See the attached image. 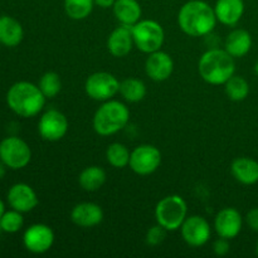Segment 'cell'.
<instances>
[{
  "label": "cell",
  "instance_id": "1",
  "mask_svg": "<svg viewBox=\"0 0 258 258\" xmlns=\"http://www.w3.org/2000/svg\"><path fill=\"white\" fill-rule=\"evenodd\" d=\"M214 8L203 0H190L180 8L178 24L190 37H204L213 32L217 24Z\"/></svg>",
  "mask_w": 258,
  "mask_h": 258
},
{
  "label": "cell",
  "instance_id": "2",
  "mask_svg": "<svg viewBox=\"0 0 258 258\" xmlns=\"http://www.w3.org/2000/svg\"><path fill=\"white\" fill-rule=\"evenodd\" d=\"M45 100L39 87L28 81L14 83L7 92V103L10 110L24 118L37 116L44 107Z\"/></svg>",
  "mask_w": 258,
  "mask_h": 258
},
{
  "label": "cell",
  "instance_id": "3",
  "mask_svg": "<svg viewBox=\"0 0 258 258\" xmlns=\"http://www.w3.org/2000/svg\"><path fill=\"white\" fill-rule=\"evenodd\" d=\"M201 77L209 85H224L236 72L234 58L226 49L212 48L203 53L198 63Z\"/></svg>",
  "mask_w": 258,
  "mask_h": 258
},
{
  "label": "cell",
  "instance_id": "4",
  "mask_svg": "<svg viewBox=\"0 0 258 258\" xmlns=\"http://www.w3.org/2000/svg\"><path fill=\"white\" fill-rule=\"evenodd\" d=\"M130 111L125 103L116 100L105 101L93 116V128L100 136L117 134L127 125Z\"/></svg>",
  "mask_w": 258,
  "mask_h": 258
},
{
  "label": "cell",
  "instance_id": "5",
  "mask_svg": "<svg viewBox=\"0 0 258 258\" xmlns=\"http://www.w3.org/2000/svg\"><path fill=\"white\" fill-rule=\"evenodd\" d=\"M186 214H188L186 202L176 194L165 197L156 204V222L166 231L173 232L180 229L181 224L186 219Z\"/></svg>",
  "mask_w": 258,
  "mask_h": 258
},
{
  "label": "cell",
  "instance_id": "6",
  "mask_svg": "<svg viewBox=\"0 0 258 258\" xmlns=\"http://www.w3.org/2000/svg\"><path fill=\"white\" fill-rule=\"evenodd\" d=\"M131 33L135 47L148 54L161 49L165 39L163 27L158 22L150 19L139 20L131 27Z\"/></svg>",
  "mask_w": 258,
  "mask_h": 258
},
{
  "label": "cell",
  "instance_id": "7",
  "mask_svg": "<svg viewBox=\"0 0 258 258\" xmlns=\"http://www.w3.org/2000/svg\"><path fill=\"white\" fill-rule=\"evenodd\" d=\"M32 160V150L23 139L9 136L0 141V161L13 170L25 168Z\"/></svg>",
  "mask_w": 258,
  "mask_h": 258
},
{
  "label": "cell",
  "instance_id": "8",
  "mask_svg": "<svg viewBox=\"0 0 258 258\" xmlns=\"http://www.w3.org/2000/svg\"><path fill=\"white\" fill-rule=\"evenodd\" d=\"M85 91L92 100L105 102L120 92V81L112 73L96 72L86 80Z\"/></svg>",
  "mask_w": 258,
  "mask_h": 258
},
{
  "label": "cell",
  "instance_id": "9",
  "mask_svg": "<svg viewBox=\"0 0 258 258\" xmlns=\"http://www.w3.org/2000/svg\"><path fill=\"white\" fill-rule=\"evenodd\" d=\"M161 164V153L153 145H140L131 151L128 166L138 175H150Z\"/></svg>",
  "mask_w": 258,
  "mask_h": 258
},
{
  "label": "cell",
  "instance_id": "10",
  "mask_svg": "<svg viewBox=\"0 0 258 258\" xmlns=\"http://www.w3.org/2000/svg\"><path fill=\"white\" fill-rule=\"evenodd\" d=\"M53 243H54V232L47 224H32L23 234V244L32 253H45L52 248Z\"/></svg>",
  "mask_w": 258,
  "mask_h": 258
},
{
  "label": "cell",
  "instance_id": "11",
  "mask_svg": "<svg viewBox=\"0 0 258 258\" xmlns=\"http://www.w3.org/2000/svg\"><path fill=\"white\" fill-rule=\"evenodd\" d=\"M38 131L42 139L47 141H58L68 131V120L60 111L50 108L45 111L38 122Z\"/></svg>",
  "mask_w": 258,
  "mask_h": 258
},
{
  "label": "cell",
  "instance_id": "12",
  "mask_svg": "<svg viewBox=\"0 0 258 258\" xmlns=\"http://www.w3.org/2000/svg\"><path fill=\"white\" fill-rule=\"evenodd\" d=\"M181 237L191 247H202L211 238V226L201 216L186 217L180 227Z\"/></svg>",
  "mask_w": 258,
  "mask_h": 258
},
{
  "label": "cell",
  "instance_id": "13",
  "mask_svg": "<svg viewBox=\"0 0 258 258\" xmlns=\"http://www.w3.org/2000/svg\"><path fill=\"white\" fill-rule=\"evenodd\" d=\"M243 218L236 208H224L216 216L214 228L217 234L222 238L233 239L241 233Z\"/></svg>",
  "mask_w": 258,
  "mask_h": 258
},
{
  "label": "cell",
  "instance_id": "14",
  "mask_svg": "<svg viewBox=\"0 0 258 258\" xmlns=\"http://www.w3.org/2000/svg\"><path fill=\"white\" fill-rule=\"evenodd\" d=\"M7 199L12 209H15L20 213L32 212L39 203L34 189L25 183L14 184L8 191Z\"/></svg>",
  "mask_w": 258,
  "mask_h": 258
},
{
  "label": "cell",
  "instance_id": "15",
  "mask_svg": "<svg viewBox=\"0 0 258 258\" xmlns=\"http://www.w3.org/2000/svg\"><path fill=\"white\" fill-rule=\"evenodd\" d=\"M174 71V60L164 50L159 49L149 54L145 62V72L148 77L155 82H163L166 81Z\"/></svg>",
  "mask_w": 258,
  "mask_h": 258
},
{
  "label": "cell",
  "instance_id": "16",
  "mask_svg": "<svg viewBox=\"0 0 258 258\" xmlns=\"http://www.w3.org/2000/svg\"><path fill=\"white\" fill-rule=\"evenodd\" d=\"M71 221L82 228H92L103 221V211L98 204L92 202L78 203L71 212Z\"/></svg>",
  "mask_w": 258,
  "mask_h": 258
},
{
  "label": "cell",
  "instance_id": "17",
  "mask_svg": "<svg viewBox=\"0 0 258 258\" xmlns=\"http://www.w3.org/2000/svg\"><path fill=\"white\" fill-rule=\"evenodd\" d=\"M134 38L131 33V27L120 24L116 29L112 30L107 39V49L113 57L122 58L133 50Z\"/></svg>",
  "mask_w": 258,
  "mask_h": 258
},
{
  "label": "cell",
  "instance_id": "18",
  "mask_svg": "<svg viewBox=\"0 0 258 258\" xmlns=\"http://www.w3.org/2000/svg\"><path fill=\"white\" fill-rule=\"evenodd\" d=\"M214 13L218 22L233 27L241 20L244 13L243 0H217Z\"/></svg>",
  "mask_w": 258,
  "mask_h": 258
},
{
  "label": "cell",
  "instance_id": "19",
  "mask_svg": "<svg viewBox=\"0 0 258 258\" xmlns=\"http://www.w3.org/2000/svg\"><path fill=\"white\" fill-rule=\"evenodd\" d=\"M24 38V29L15 18L9 15L0 17V44L5 47H17Z\"/></svg>",
  "mask_w": 258,
  "mask_h": 258
},
{
  "label": "cell",
  "instance_id": "20",
  "mask_svg": "<svg viewBox=\"0 0 258 258\" xmlns=\"http://www.w3.org/2000/svg\"><path fill=\"white\" fill-rule=\"evenodd\" d=\"M232 175L244 185L258 183V163L251 158H237L231 165Z\"/></svg>",
  "mask_w": 258,
  "mask_h": 258
},
{
  "label": "cell",
  "instance_id": "21",
  "mask_svg": "<svg viewBox=\"0 0 258 258\" xmlns=\"http://www.w3.org/2000/svg\"><path fill=\"white\" fill-rule=\"evenodd\" d=\"M252 37L247 30L234 29L227 35L224 49L233 58L244 57L251 50Z\"/></svg>",
  "mask_w": 258,
  "mask_h": 258
},
{
  "label": "cell",
  "instance_id": "22",
  "mask_svg": "<svg viewBox=\"0 0 258 258\" xmlns=\"http://www.w3.org/2000/svg\"><path fill=\"white\" fill-rule=\"evenodd\" d=\"M112 9L116 19L122 25L133 27L141 20L143 10L138 0H116Z\"/></svg>",
  "mask_w": 258,
  "mask_h": 258
},
{
  "label": "cell",
  "instance_id": "23",
  "mask_svg": "<svg viewBox=\"0 0 258 258\" xmlns=\"http://www.w3.org/2000/svg\"><path fill=\"white\" fill-rule=\"evenodd\" d=\"M106 181V173L102 168L100 166H87L81 171L80 176H78V183H80L81 188L86 191H96Z\"/></svg>",
  "mask_w": 258,
  "mask_h": 258
},
{
  "label": "cell",
  "instance_id": "24",
  "mask_svg": "<svg viewBox=\"0 0 258 258\" xmlns=\"http://www.w3.org/2000/svg\"><path fill=\"white\" fill-rule=\"evenodd\" d=\"M120 93L127 102H140L146 96V86L139 78H126L120 82Z\"/></svg>",
  "mask_w": 258,
  "mask_h": 258
},
{
  "label": "cell",
  "instance_id": "25",
  "mask_svg": "<svg viewBox=\"0 0 258 258\" xmlns=\"http://www.w3.org/2000/svg\"><path fill=\"white\" fill-rule=\"evenodd\" d=\"M131 153L123 144L113 143L106 150V159L108 164L116 169H123L130 163Z\"/></svg>",
  "mask_w": 258,
  "mask_h": 258
},
{
  "label": "cell",
  "instance_id": "26",
  "mask_svg": "<svg viewBox=\"0 0 258 258\" xmlns=\"http://www.w3.org/2000/svg\"><path fill=\"white\" fill-rule=\"evenodd\" d=\"M93 0H64V12L73 20H83L92 13Z\"/></svg>",
  "mask_w": 258,
  "mask_h": 258
},
{
  "label": "cell",
  "instance_id": "27",
  "mask_svg": "<svg viewBox=\"0 0 258 258\" xmlns=\"http://www.w3.org/2000/svg\"><path fill=\"white\" fill-rule=\"evenodd\" d=\"M226 95L228 96L229 100L241 102L246 100L249 93V85L243 77L241 76H232L226 83Z\"/></svg>",
  "mask_w": 258,
  "mask_h": 258
},
{
  "label": "cell",
  "instance_id": "28",
  "mask_svg": "<svg viewBox=\"0 0 258 258\" xmlns=\"http://www.w3.org/2000/svg\"><path fill=\"white\" fill-rule=\"evenodd\" d=\"M38 87L45 98L55 97L62 90V81H60L59 75L55 72H45L40 77Z\"/></svg>",
  "mask_w": 258,
  "mask_h": 258
},
{
  "label": "cell",
  "instance_id": "29",
  "mask_svg": "<svg viewBox=\"0 0 258 258\" xmlns=\"http://www.w3.org/2000/svg\"><path fill=\"white\" fill-rule=\"evenodd\" d=\"M24 226V218L23 213L12 209V211H5L0 218V228L5 233H17Z\"/></svg>",
  "mask_w": 258,
  "mask_h": 258
},
{
  "label": "cell",
  "instance_id": "30",
  "mask_svg": "<svg viewBox=\"0 0 258 258\" xmlns=\"http://www.w3.org/2000/svg\"><path fill=\"white\" fill-rule=\"evenodd\" d=\"M166 232L168 231L163 226H160V224H156V226L151 227L148 231V233H146V243L153 247L159 246L166 238Z\"/></svg>",
  "mask_w": 258,
  "mask_h": 258
},
{
  "label": "cell",
  "instance_id": "31",
  "mask_svg": "<svg viewBox=\"0 0 258 258\" xmlns=\"http://www.w3.org/2000/svg\"><path fill=\"white\" fill-rule=\"evenodd\" d=\"M229 248H231V246H229V239L227 238L219 237V238L213 243V251L217 256H226L229 252Z\"/></svg>",
  "mask_w": 258,
  "mask_h": 258
},
{
  "label": "cell",
  "instance_id": "32",
  "mask_svg": "<svg viewBox=\"0 0 258 258\" xmlns=\"http://www.w3.org/2000/svg\"><path fill=\"white\" fill-rule=\"evenodd\" d=\"M246 223L252 231L258 232V207L251 209L246 216Z\"/></svg>",
  "mask_w": 258,
  "mask_h": 258
},
{
  "label": "cell",
  "instance_id": "33",
  "mask_svg": "<svg viewBox=\"0 0 258 258\" xmlns=\"http://www.w3.org/2000/svg\"><path fill=\"white\" fill-rule=\"evenodd\" d=\"M95 5L102 8V9H108V8H112L115 4L116 0H93Z\"/></svg>",
  "mask_w": 258,
  "mask_h": 258
},
{
  "label": "cell",
  "instance_id": "34",
  "mask_svg": "<svg viewBox=\"0 0 258 258\" xmlns=\"http://www.w3.org/2000/svg\"><path fill=\"white\" fill-rule=\"evenodd\" d=\"M5 173H7V165L3 161H0V179L4 178Z\"/></svg>",
  "mask_w": 258,
  "mask_h": 258
},
{
  "label": "cell",
  "instance_id": "35",
  "mask_svg": "<svg viewBox=\"0 0 258 258\" xmlns=\"http://www.w3.org/2000/svg\"><path fill=\"white\" fill-rule=\"evenodd\" d=\"M4 213H5V204H4V202L0 199V218H2V216Z\"/></svg>",
  "mask_w": 258,
  "mask_h": 258
},
{
  "label": "cell",
  "instance_id": "36",
  "mask_svg": "<svg viewBox=\"0 0 258 258\" xmlns=\"http://www.w3.org/2000/svg\"><path fill=\"white\" fill-rule=\"evenodd\" d=\"M254 72H256V75L258 76V60L256 62V64H254Z\"/></svg>",
  "mask_w": 258,
  "mask_h": 258
},
{
  "label": "cell",
  "instance_id": "37",
  "mask_svg": "<svg viewBox=\"0 0 258 258\" xmlns=\"http://www.w3.org/2000/svg\"><path fill=\"white\" fill-rule=\"evenodd\" d=\"M256 253H257V256H258V241H257V243H256Z\"/></svg>",
  "mask_w": 258,
  "mask_h": 258
}]
</instances>
